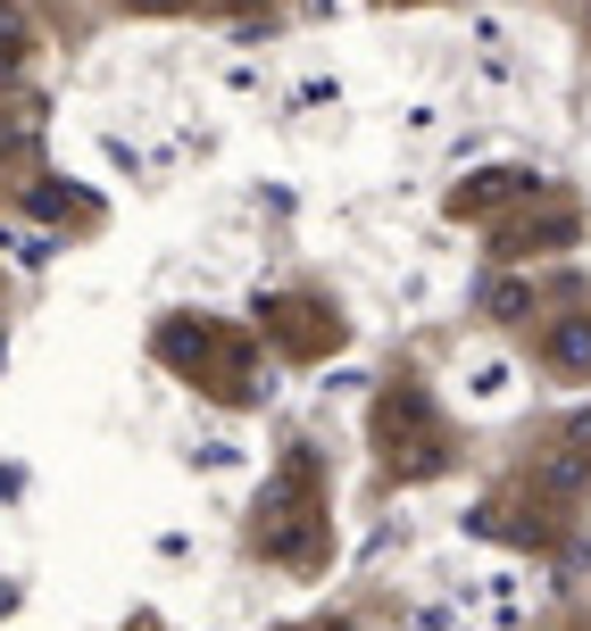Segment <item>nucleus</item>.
Returning a JSON list of instances; mask_svg holds the SVG:
<instances>
[]
</instances>
